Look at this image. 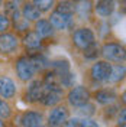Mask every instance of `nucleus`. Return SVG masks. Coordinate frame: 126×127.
<instances>
[{"mask_svg":"<svg viewBox=\"0 0 126 127\" xmlns=\"http://www.w3.org/2000/svg\"><path fill=\"white\" fill-rule=\"evenodd\" d=\"M15 28L19 32H23V31H28V29H29V23H28V20L19 17L17 20H15Z\"/></svg>","mask_w":126,"mask_h":127,"instance_id":"bb28decb","label":"nucleus"},{"mask_svg":"<svg viewBox=\"0 0 126 127\" xmlns=\"http://www.w3.org/2000/svg\"><path fill=\"white\" fill-rule=\"evenodd\" d=\"M0 127H4V124H3V121L0 120Z\"/></svg>","mask_w":126,"mask_h":127,"instance_id":"72a5a7b5","label":"nucleus"},{"mask_svg":"<svg viewBox=\"0 0 126 127\" xmlns=\"http://www.w3.org/2000/svg\"><path fill=\"white\" fill-rule=\"evenodd\" d=\"M29 59H31L32 65H33V68H35V71H42V69H45L49 62H48V59L45 58L44 55H31L29 56Z\"/></svg>","mask_w":126,"mask_h":127,"instance_id":"f3484780","label":"nucleus"},{"mask_svg":"<svg viewBox=\"0 0 126 127\" xmlns=\"http://www.w3.org/2000/svg\"><path fill=\"white\" fill-rule=\"evenodd\" d=\"M97 55H99V45H97L96 42H93L90 46H87L86 49H84V56H86V59H94V58H97Z\"/></svg>","mask_w":126,"mask_h":127,"instance_id":"b1692460","label":"nucleus"},{"mask_svg":"<svg viewBox=\"0 0 126 127\" xmlns=\"http://www.w3.org/2000/svg\"><path fill=\"white\" fill-rule=\"evenodd\" d=\"M102 54L106 59L115 61V62H122L125 59V48L119 43H106L102 48Z\"/></svg>","mask_w":126,"mask_h":127,"instance_id":"f257e3e1","label":"nucleus"},{"mask_svg":"<svg viewBox=\"0 0 126 127\" xmlns=\"http://www.w3.org/2000/svg\"><path fill=\"white\" fill-rule=\"evenodd\" d=\"M96 100L100 104H112L116 100V94L112 90H102V91L96 93Z\"/></svg>","mask_w":126,"mask_h":127,"instance_id":"2eb2a0df","label":"nucleus"},{"mask_svg":"<svg viewBox=\"0 0 126 127\" xmlns=\"http://www.w3.org/2000/svg\"><path fill=\"white\" fill-rule=\"evenodd\" d=\"M4 7H6L7 15H10V16H13L16 12H19V10H17V3H16V1H9V3H6ZM7 15H4V16H7Z\"/></svg>","mask_w":126,"mask_h":127,"instance_id":"c85d7f7f","label":"nucleus"},{"mask_svg":"<svg viewBox=\"0 0 126 127\" xmlns=\"http://www.w3.org/2000/svg\"><path fill=\"white\" fill-rule=\"evenodd\" d=\"M49 25L55 29H67V28H72L74 22H72V16L64 15L60 12H54L51 17H49Z\"/></svg>","mask_w":126,"mask_h":127,"instance_id":"39448f33","label":"nucleus"},{"mask_svg":"<svg viewBox=\"0 0 126 127\" xmlns=\"http://www.w3.org/2000/svg\"><path fill=\"white\" fill-rule=\"evenodd\" d=\"M16 72H17V77L22 79V81H28L32 79V77L35 75V68L32 65L31 59L28 56H22L17 62H16Z\"/></svg>","mask_w":126,"mask_h":127,"instance_id":"7ed1b4c3","label":"nucleus"},{"mask_svg":"<svg viewBox=\"0 0 126 127\" xmlns=\"http://www.w3.org/2000/svg\"><path fill=\"white\" fill-rule=\"evenodd\" d=\"M123 77H125V66L123 65L112 66V72H110V77H109L110 81H120Z\"/></svg>","mask_w":126,"mask_h":127,"instance_id":"4be33fe9","label":"nucleus"},{"mask_svg":"<svg viewBox=\"0 0 126 127\" xmlns=\"http://www.w3.org/2000/svg\"><path fill=\"white\" fill-rule=\"evenodd\" d=\"M78 113L83 114V116H91V114L94 113V105L87 103V104H84V105L78 107Z\"/></svg>","mask_w":126,"mask_h":127,"instance_id":"a878e982","label":"nucleus"},{"mask_svg":"<svg viewBox=\"0 0 126 127\" xmlns=\"http://www.w3.org/2000/svg\"><path fill=\"white\" fill-rule=\"evenodd\" d=\"M75 12L78 13L81 19H87L91 12V3L90 1H78L75 4Z\"/></svg>","mask_w":126,"mask_h":127,"instance_id":"aec40b11","label":"nucleus"},{"mask_svg":"<svg viewBox=\"0 0 126 127\" xmlns=\"http://www.w3.org/2000/svg\"><path fill=\"white\" fill-rule=\"evenodd\" d=\"M75 81V77L71 72H65L60 75V87H71Z\"/></svg>","mask_w":126,"mask_h":127,"instance_id":"5701e85b","label":"nucleus"},{"mask_svg":"<svg viewBox=\"0 0 126 127\" xmlns=\"http://www.w3.org/2000/svg\"><path fill=\"white\" fill-rule=\"evenodd\" d=\"M16 94V85L9 77H0V97L12 98Z\"/></svg>","mask_w":126,"mask_h":127,"instance_id":"9b49d317","label":"nucleus"},{"mask_svg":"<svg viewBox=\"0 0 126 127\" xmlns=\"http://www.w3.org/2000/svg\"><path fill=\"white\" fill-rule=\"evenodd\" d=\"M33 4L39 9V12H41V10H49L51 6L54 4V1H52V0H38V1H35Z\"/></svg>","mask_w":126,"mask_h":127,"instance_id":"393cba45","label":"nucleus"},{"mask_svg":"<svg viewBox=\"0 0 126 127\" xmlns=\"http://www.w3.org/2000/svg\"><path fill=\"white\" fill-rule=\"evenodd\" d=\"M10 26V20H9L7 16L0 15V32H6Z\"/></svg>","mask_w":126,"mask_h":127,"instance_id":"c756f323","label":"nucleus"},{"mask_svg":"<svg viewBox=\"0 0 126 127\" xmlns=\"http://www.w3.org/2000/svg\"><path fill=\"white\" fill-rule=\"evenodd\" d=\"M81 127H99V124L96 121H93V120L84 119V120H81Z\"/></svg>","mask_w":126,"mask_h":127,"instance_id":"2f4dec72","label":"nucleus"},{"mask_svg":"<svg viewBox=\"0 0 126 127\" xmlns=\"http://www.w3.org/2000/svg\"><path fill=\"white\" fill-rule=\"evenodd\" d=\"M39 38H47L52 33V26L49 25L48 20H38L36 22V32H35Z\"/></svg>","mask_w":126,"mask_h":127,"instance_id":"dca6fc26","label":"nucleus"},{"mask_svg":"<svg viewBox=\"0 0 126 127\" xmlns=\"http://www.w3.org/2000/svg\"><path fill=\"white\" fill-rule=\"evenodd\" d=\"M68 119V111L65 107H55L49 113L48 117V124L49 127H63Z\"/></svg>","mask_w":126,"mask_h":127,"instance_id":"423d86ee","label":"nucleus"},{"mask_svg":"<svg viewBox=\"0 0 126 127\" xmlns=\"http://www.w3.org/2000/svg\"><path fill=\"white\" fill-rule=\"evenodd\" d=\"M72 40H74V43H75L77 48L86 49L87 46H90L94 42V33L88 28H81V29H77V31L74 32Z\"/></svg>","mask_w":126,"mask_h":127,"instance_id":"f03ea898","label":"nucleus"},{"mask_svg":"<svg viewBox=\"0 0 126 127\" xmlns=\"http://www.w3.org/2000/svg\"><path fill=\"white\" fill-rule=\"evenodd\" d=\"M112 72V65L107 64L106 61H100V62H96L91 68V77L97 81H107L110 77Z\"/></svg>","mask_w":126,"mask_h":127,"instance_id":"0eeeda50","label":"nucleus"},{"mask_svg":"<svg viewBox=\"0 0 126 127\" xmlns=\"http://www.w3.org/2000/svg\"><path fill=\"white\" fill-rule=\"evenodd\" d=\"M23 127H41L42 126V114L35 111H28L22 117Z\"/></svg>","mask_w":126,"mask_h":127,"instance_id":"f8f14e48","label":"nucleus"},{"mask_svg":"<svg viewBox=\"0 0 126 127\" xmlns=\"http://www.w3.org/2000/svg\"><path fill=\"white\" fill-rule=\"evenodd\" d=\"M57 12H60V13H64V15H70V16H72V13L75 12V4H74L72 1H61V3L58 4V9H57Z\"/></svg>","mask_w":126,"mask_h":127,"instance_id":"412c9836","label":"nucleus"},{"mask_svg":"<svg viewBox=\"0 0 126 127\" xmlns=\"http://www.w3.org/2000/svg\"><path fill=\"white\" fill-rule=\"evenodd\" d=\"M17 48V39L12 33H1L0 35V52L12 54Z\"/></svg>","mask_w":126,"mask_h":127,"instance_id":"6e6552de","label":"nucleus"},{"mask_svg":"<svg viewBox=\"0 0 126 127\" xmlns=\"http://www.w3.org/2000/svg\"><path fill=\"white\" fill-rule=\"evenodd\" d=\"M22 15H23L25 20H36V19H39L41 12L33 3H26V4L23 6Z\"/></svg>","mask_w":126,"mask_h":127,"instance_id":"4468645a","label":"nucleus"},{"mask_svg":"<svg viewBox=\"0 0 126 127\" xmlns=\"http://www.w3.org/2000/svg\"><path fill=\"white\" fill-rule=\"evenodd\" d=\"M125 117H126V111L122 110L120 111V116H119V120H118V126L119 127H125Z\"/></svg>","mask_w":126,"mask_h":127,"instance_id":"473e14b6","label":"nucleus"},{"mask_svg":"<svg viewBox=\"0 0 126 127\" xmlns=\"http://www.w3.org/2000/svg\"><path fill=\"white\" fill-rule=\"evenodd\" d=\"M23 43H25V46L29 48V49H36V48L41 46V38L35 32H31V33H28L25 36Z\"/></svg>","mask_w":126,"mask_h":127,"instance_id":"a211bd4d","label":"nucleus"},{"mask_svg":"<svg viewBox=\"0 0 126 127\" xmlns=\"http://www.w3.org/2000/svg\"><path fill=\"white\" fill-rule=\"evenodd\" d=\"M44 93H45V85L42 81H33L31 84V87L28 88L26 91V100L28 101H39L44 97Z\"/></svg>","mask_w":126,"mask_h":127,"instance_id":"1a4fd4ad","label":"nucleus"},{"mask_svg":"<svg viewBox=\"0 0 126 127\" xmlns=\"http://www.w3.org/2000/svg\"><path fill=\"white\" fill-rule=\"evenodd\" d=\"M63 98V90L61 88H47L45 87V93L42 97V103L45 105H55L61 101Z\"/></svg>","mask_w":126,"mask_h":127,"instance_id":"9d476101","label":"nucleus"},{"mask_svg":"<svg viewBox=\"0 0 126 127\" xmlns=\"http://www.w3.org/2000/svg\"><path fill=\"white\" fill-rule=\"evenodd\" d=\"M64 127H81V120L80 119H71L67 120Z\"/></svg>","mask_w":126,"mask_h":127,"instance_id":"7c9ffc66","label":"nucleus"},{"mask_svg":"<svg viewBox=\"0 0 126 127\" xmlns=\"http://www.w3.org/2000/svg\"><path fill=\"white\" fill-rule=\"evenodd\" d=\"M88 100H90V93L84 87L72 88L68 94V103L74 107H81L88 103Z\"/></svg>","mask_w":126,"mask_h":127,"instance_id":"20e7f679","label":"nucleus"},{"mask_svg":"<svg viewBox=\"0 0 126 127\" xmlns=\"http://www.w3.org/2000/svg\"><path fill=\"white\" fill-rule=\"evenodd\" d=\"M49 65L52 66L54 72H55V74H58V75L65 74V72H68V69H70L68 61H65V59H55V61L49 62Z\"/></svg>","mask_w":126,"mask_h":127,"instance_id":"6ab92c4d","label":"nucleus"},{"mask_svg":"<svg viewBox=\"0 0 126 127\" xmlns=\"http://www.w3.org/2000/svg\"><path fill=\"white\" fill-rule=\"evenodd\" d=\"M115 10V3L113 1H109V0H103V1H97L96 4V12L97 15L103 16V17H107L110 16Z\"/></svg>","mask_w":126,"mask_h":127,"instance_id":"ddd939ff","label":"nucleus"},{"mask_svg":"<svg viewBox=\"0 0 126 127\" xmlns=\"http://www.w3.org/2000/svg\"><path fill=\"white\" fill-rule=\"evenodd\" d=\"M9 116H10V107L3 100H0V119H6Z\"/></svg>","mask_w":126,"mask_h":127,"instance_id":"cd10ccee","label":"nucleus"}]
</instances>
